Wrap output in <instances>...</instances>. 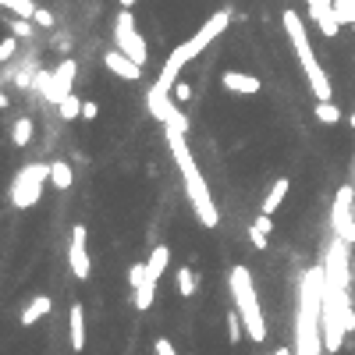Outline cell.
<instances>
[{
	"label": "cell",
	"instance_id": "17",
	"mask_svg": "<svg viewBox=\"0 0 355 355\" xmlns=\"http://www.w3.org/2000/svg\"><path fill=\"white\" fill-rule=\"evenodd\" d=\"M32 117H18L14 124H11V142L18 146V150H25V146L32 142Z\"/></svg>",
	"mask_w": 355,
	"mask_h": 355
},
{
	"label": "cell",
	"instance_id": "22",
	"mask_svg": "<svg viewBox=\"0 0 355 355\" xmlns=\"http://www.w3.org/2000/svg\"><path fill=\"white\" fill-rule=\"evenodd\" d=\"M0 8H8V11L18 14V18H32V14H36L32 0H0Z\"/></svg>",
	"mask_w": 355,
	"mask_h": 355
},
{
	"label": "cell",
	"instance_id": "34",
	"mask_svg": "<svg viewBox=\"0 0 355 355\" xmlns=\"http://www.w3.org/2000/svg\"><path fill=\"white\" fill-rule=\"evenodd\" d=\"M352 128H355V114H352Z\"/></svg>",
	"mask_w": 355,
	"mask_h": 355
},
{
	"label": "cell",
	"instance_id": "5",
	"mask_svg": "<svg viewBox=\"0 0 355 355\" xmlns=\"http://www.w3.org/2000/svg\"><path fill=\"white\" fill-rule=\"evenodd\" d=\"M50 181V163H25L11 181V203L18 210H29L43 199V185Z\"/></svg>",
	"mask_w": 355,
	"mask_h": 355
},
{
	"label": "cell",
	"instance_id": "14",
	"mask_svg": "<svg viewBox=\"0 0 355 355\" xmlns=\"http://www.w3.org/2000/svg\"><path fill=\"white\" fill-rule=\"evenodd\" d=\"M50 312V295H36L25 309H22V317H18V323L22 327H32V323H39Z\"/></svg>",
	"mask_w": 355,
	"mask_h": 355
},
{
	"label": "cell",
	"instance_id": "19",
	"mask_svg": "<svg viewBox=\"0 0 355 355\" xmlns=\"http://www.w3.org/2000/svg\"><path fill=\"white\" fill-rule=\"evenodd\" d=\"M82 103H86V100H78V96L71 93V96H65V100L57 103V114L65 117V121H75V117H82Z\"/></svg>",
	"mask_w": 355,
	"mask_h": 355
},
{
	"label": "cell",
	"instance_id": "25",
	"mask_svg": "<svg viewBox=\"0 0 355 355\" xmlns=\"http://www.w3.org/2000/svg\"><path fill=\"white\" fill-rule=\"evenodd\" d=\"M14 50H18V36H4V39H0V60H11Z\"/></svg>",
	"mask_w": 355,
	"mask_h": 355
},
{
	"label": "cell",
	"instance_id": "36",
	"mask_svg": "<svg viewBox=\"0 0 355 355\" xmlns=\"http://www.w3.org/2000/svg\"><path fill=\"white\" fill-rule=\"evenodd\" d=\"M352 174H355V171H352Z\"/></svg>",
	"mask_w": 355,
	"mask_h": 355
},
{
	"label": "cell",
	"instance_id": "4",
	"mask_svg": "<svg viewBox=\"0 0 355 355\" xmlns=\"http://www.w3.org/2000/svg\"><path fill=\"white\" fill-rule=\"evenodd\" d=\"M227 288H231V299H235V309H238V317L245 323V334L256 345H263L266 341V320H263L260 295H256V284H253L249 266H231V274H227Z\"/></svg>",
	"mask_w": 355,
	"mask_h": 355
},
{
	"label": "cell",
	"instance_id": "24",
	"mask_svg": "<svg viewBox=\"0 0 355 355\" xmlns=\"http://www.w3.org/2000/svg\"><path fill=\"white\" fill-rule=\"evenodd\" d=\"M334 14L341 18V25L355 22V0H334Z\"/></svg>",
	"mask_w": 355,
	"mask_h": 355
},
{
	"label": "cell",
	"instance_id": "26",
	"mask_svg": "<svg viewBox=\"0 0 355 355\" xmlns=\"http://www.w3.org/2000/svg\"><path fill=\"white\" fill-rule=\"evenodd\" d=\"M32 22H36L39 29H54V14H50L47 8H36V14H32Z\"/></svg>",
	"mask_w": 355,
	"mask_h": 355
},
{
	"label": "cell",
	"instance_id": "10",
	"mask_svg": "<svg viewBox=\"0 0 355 355\" xmlns=\"http://www.w3.org/2000/svg\"><path fill=\"white\" fill-rule=\"evenodd\" d=\"M103 68H107L111 75H117V78H124V82H139L142 78V65H135V60L128 54H121V50L103 54Z\"/></svg>",
	"mask_w": 355,
	"mask_h": 355
},
{
	"label": "cell",
	"instance_id": "3",
	"mask_svg": "<svg viewBox=\"0 0 355 355\" xmlns=\"http://www.w3.org/2000/svg\"><path fill=\"white\" fill-rule=\"evenodd\" d=\"M281 22H284V32H288V39H291V47H295V54H299V65H302V71H306V78H309L312 96H317V100H334L330 78H327L323 65L317 60V54H312V47H309V32H306L302 14L291 11V8H284Z\"/></svg>",
	"mask_w": 355,
	"mask_h": 355
},
{
	"label": "cell",
	"instance_id": "2",
	"mask_svg": "<svg viewBox=\"0 0 355 355\" xmlns=\"http://www.w3.org/2000/svg\"><path fill=\"white\" fill-rule=\"evenodd\" d=\"M227 25H231V11H217V14L206 18L203 29H199L192 39H185V43H181L178 50H171V57L163 60V68H160L157 82L150 86V93H146V96H174V82L181 78V68L189 65L192 57H199V54H203L206 47H210Z\"/></svg>",
	"mask_w": 355,
	"mask_h": 355
},
{
	"label": "cell",
	"instance_id": "27",
	"mask_svg": "<svg viewBox=\"0 0 355 355\" xmlns=\"http://www.w3.org/2000/svg\"><path fill=\"white\" fill-rule=\"evenodd\" d=\"M249 242H253L256 249H266V245H270V235H266V231H260V227L253 224V227H249Z\"/></svg>",
	"mask_w": 355,
	"mask_h": 355
},
{
	"label": "cell",
	"instance_id": "30",
	"mask_svg": "<svg viewBox=\"0 0 355 355\" xmlns=\"http://www.w3.org/2000/svg\"><path fill=\"white\" fill-rule=\"evenodd\" d=\"M82 117H86V121H96V117H100L96 100H86V103H82Z\"/></svg>",
	"mask_w": 355,
	"mask_h": 355
},
{
	"label": "cell",
	"instance_id": "29",
	"mask_svg": "<svg viewBox=\"0 0 355 355\" xmlns=\"http://www.w3.org/2000/svg\"><path fill=\"white\" fill-rule=\"evenodd\" d=\"M153 352H157V355H178V352H174V345L167 341V338H157V341H153Z\"/></svg>",
	"mask_w": 355,
	"mask_h": 355
},
{
	"label": "cell",
	"instance_id": "31",
	"mask_svg": "<svg viewBox=\"0 0 355 355\" xmlns=\"http://www.w3.org/2000/svg\"><path fill=\"white\" fill-rule=\"evenodd\" d=\"M135 4H139V0H121V8H128V11H132Z\"/></svg>",
	"mask_w": 355,
	"mask_h": 355
},
{
	"label": "cell",
	"instance_id": "15",
	"mask_svg": "<svg viewBox=\"0 0 355 355\" xmlns=\"http://www.w3.org/2000/svg\"><path fill=\"white\" fill-rule=\"evenodd\" d=\"M167 263H171V249H167V245H157L153 253H150V260H146V270H150V281H153V284L160 281V274L167 270Z\"/></svg>",
	"mask_w": 355,
	"mask_h": 355
},
{
	"label": "cell",
	"instance_id": "32",
	"mask_svg": "<svg viewBox=\"0 0 355 355\" xmlns=\"http://www.w3.org/2000/svg\"><path fill=\"white\" fill-rule=\"evenodd\" d=\"M0 111H8V96L4 93H0Z\"/></svg>",
	"mask_w": 355,
	"mask_h": 355
},
{
	"label": "cell",
	"instance_id": "16",
	"mask_svg": "<svg viewBox=\"0 0 355 355\" xmlns=\"http://www.w3.org/2000/svg\"><path fill=\"white\" fill-rule=\"evenodd\" d=\"M50 181H54V189H60V192H68L71 185H75V171H71V163H65V160H57V163H50Z\"/></svg>",
	"mask_w": 355,
	"mask_h": 355
},
{
	"label": "cell",
	"instance_id": "33",
	"mask_svg": "<svg viewBox=\"0 0 355 355\" xmlns=\"http://www.w3.org/2000/svg\"><path fill=\"white\" fill-rule=\"evenodd\" d=\"M274 355H291V348H277V352H274Z\"/></svg>",
	"mask_w": 355,
	"mask_h": 355
},
{
	"label": "cell",
	"instance_id": "13",
	"mask_svg": "<svg viewBox=\"0 0 355 355\" xmlns=\"http://www.w3.org/2000/svg\"><path fill=\"white\" fill-rule=\"evenodd\" d=\"M68 327H71V348L82 352V348H86V309H82L78 302L68 312Z\"/></svg>",
	"mask_w": 355,
	"mask_h": 355
},
{
	"label": "cell",
	"instance_id": "1",
	"mask_svg": "<svg viewBox=\"0 0 355 355\" xmlns=\"http://www.w3.org/2000/svg\"><path fill=\"white\" fill-rule=\"evenodd\" d=\"M167 146H171V160L178 163V171H181V181H185V192H189V203H192V210L199 217L203 227H217L220 224V214H217V203L210 196V185H206L203 171H199V163L189 150V142H185V132L178 128H167Z\"/></svg>",
	"mask_w": 355,
	"mask_h": 355
},
{
	"label": "cell",
	"instance_id": "7",
	"mask_svg": "<svg viewBox=\"0 0 355 355\" xmlns=\"http://www.w3.org/2000/svg\"><path fill=\"white\" fill-rule=\"evenodd\" d=\"M114 50L128 54V57L135 60V65H142V68H146L150 47H146L142 32L135 29V18H132V11H128V8H121V11H117V18H114Z\"/></svg>",
	"mask_w": 355,
	"mask_h": 355
},
{
	"label": "cell",
	"instance_id": "9",
	"mask_svg": "<svg viewBox=\"0 0 355 355\" xmlns=\"http://www.w3.org/2000/svg\"><path fill=\"white\" fill-rule=\"evenodd\" d=\"M68 263H71V274L78 281H86L93 274V263L86 256V224H75L71 227V249H68Z\"/></svg>",
	"mask_w": 355,
	"mask_h": 355
},
{
	"label": "cell",
	"instance_id": "18",
	"mask_svg": "<svg viewBox=\"0 0 355 355\" xmlns=\"http://www.w3.org/2000/svg\"><path fill=\"white\" fill-rule=\"evenodd\" d=\"M312 114H317L323 124H338L341 121V107L334 100H317V107H312Z\"/></svg>",
	"mask_w": 355,
	"mask_h": 355
},
{
	"label": "cell",
	"instance_id": "20",
	"mask_svg": "<svg viewBox=\"0 0 355 355\" xmlns=\"http://www.w3.org/2000/svg\"><path fill=\"white\" fill-rule=\"evenodd\" d=\"M174 281H178V291H181L185 299L196 295V270H192V266H181L178 274H174Z\"/></svg>",
	"mask_w": 355,
	"mask_h": 355
},
{
	"label": "cell",
	"instance_id": "23",
	"mask_svg": "<svg viewBox=\"0 0 355 355\" xmlns=\"http://www.w3.org/2000/svg\"><path fill=\"white\" fill-rule=\"evenodd\" d=\"M242 334H245V323L238 317V309H231V312H227V338H231V345L242 341Z\"/></svg>",
	"mask_w": 355,
	"mask_h": 355
},
{
	"label": "cell",
	"instance_id": "12",
	"mask_svg": "<svg viewBox=\"0 0 355 355\" xmlns=\"http://www.w3.org/2000/svg\"><path fill=\"white\" fill-rule=\"evenodd\" d=\"M288 189H291V181H288V178H277L274 185H270V192H266V199H263V206H260V214L274 217V214L281 210V203H284Z\"/></svg>",
	"mask_w": 355,
	"mask_h": 355
},
{
	"label": "cell",
	"instance_id": "28",
	"mask_svg": "<svg viewBox=\"0 0 355 355\" xmlns=\"http://www.w3.org/2000/svg\"><path fill=\"white\" fill-rule=\"evenodd\" d=\"M174 100L178 103H189L192 100V86H189V82H181V78L174 82Z\"/></svg>",
	"mask_w": 355,
	"mask_h": 355
},
{
	"label": "cell",
	"instance_id": "35",
	"mask_svg": "<svg viewBox=\"0 0 355 355\" xmlns=\"http://www.w3.org/2000/svg\"><path fill=\"white\" fill-rule=\"evenodd\" d=\"M323 355H327V352H323Z\"/></svg>",
	"mask_w": 355,
	"mask_h": 355
},
{
	"label": "cell",
	"instance_id": "11",
	"mask_svg": "<svg viewBox=\"0 0 355 355\" xmlns=\"http://www.w3.org/2000/svg\"><path fill=\"white\" fill-rule=\"evenodd\" d=\"M220 86L227 93H238V96H256L263 89V82L256 75H245V71H224L220 75Z\"/></svg>",
	"mask_w": 355,
	"mask_h": 355
},
{
	"label": "cell",
	"instance_id": "6",
	"mask_svg": "<svg viewBox=\"0 0 355 355\" xmlns=\"http://www.w3.org/2000/svg\"><path fill=\"white\" fill-rule=\"evenodd\" d=\"M75 75H78V65H75V57H65L57 65V71H39L32 78V89H39V96L50 100L54 107L65 96H71V86H75Z\"/></svg>",
	"mask_w": 355,
	"mask_h": 355
},
{
	"label": "cell",
	"instance_id": "8",
	"mask_svg": "<svg viewBox=\"0 0 355 355\" xmlns=\"http://www.w3.org/2000/svg\"><path fill=\"white\" fill-rule=\"evenodd\" d=\"M352 203H355V185H341L338 196H334L330 227H334V238H341L348 245H355V214H352Z\"/></svg>",
	"mask_w": 355,
	"mask_h": 355
},
{
	"label": "cell",
	"instance_id": "21",
	"mask_svg": "<svg viewBox=\"0 0 355 355\" xmlns=\"http://www.w3.org/2000/svg\"><path fill=\"white\" fill-rule=\"evenodd\" d=\"M11 36H18V39H32L36 36V22L32 18H18V14H11Z\"/></svg>",
	"mask_w": 355,
	"mask_h": 355
}]
</instances>
